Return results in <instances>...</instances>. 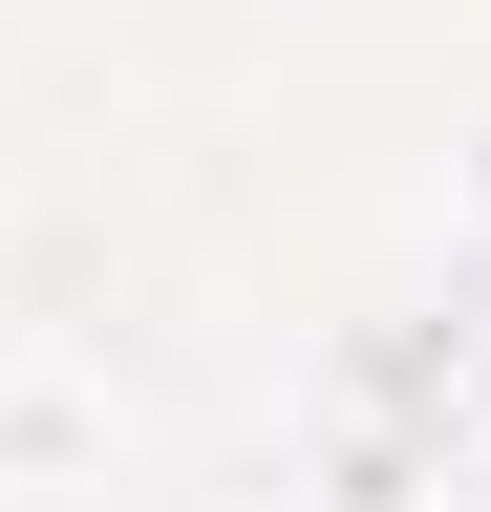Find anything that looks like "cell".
Masks as SVG:
<instances>
[]
</instances>
